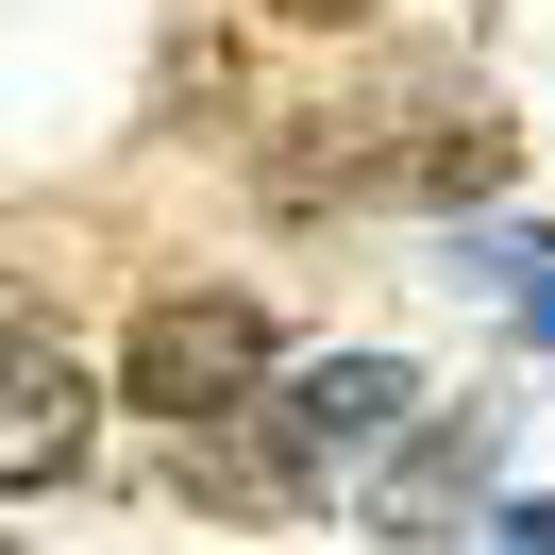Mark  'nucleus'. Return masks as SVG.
<instances>
[{"mask_svg": "<svg viewBox=\"0 0 555 555\" xmlns=\"http://www.w3.org/2000/svg\"><path fill=\"white\" fill-rule=\"evenodd\" d=\"M253 387H270V320H253L236 286H169V304L135 320V353H118V404L185 421V438L253 421Z\"/></svg>", "mask_w": 555, "mask_h": 555, "instance_id": "obj_1", "label": "nucleus"}, {"mask_svg": "<svg viewBox=\"0 0 555 555\" xmlns=\"http://www.w3.org/2000/svg\"><path fill=\"white\" fill-rule=\"evenodd\" d=\"M404 353H320V371H286V404H270V438H253V472L270 488H320V472H371L387 438H404Z\"/></svg>", "mask_w": 555, "mask_h": 555, "instance_id": "obj_2", "label": "nucleus"}, {"mask_svg": "<svg viewBox=\"0 0 555 555\" xmlns=\"http://www.w3.org/2000/svg\"><path fill=\"white\" fill-rule=\"evenodd\" d=\"M488 438H505V404H454V421H421V438L371 472V521H387V539H438V521H472Z\"/></svg>", "mask_w": 555, "mask_h": 555, "instance_id": "obj_3", "label": "nucleus"}, {"mask_svg": "<svg viewBox=\"0 0 555 555\" xmlns=\"http://www.w3.org/2000/svg\"><path fill=\"white\" fill-rule=\"evenodd\" d=\"M51 472H85V371H68V353L35 337V320H17V404H0V488L35 505Z\"/></svg>", "mask_w": 555, "mask_h": 555, "instance_id": "obj_4", "label": "nucleus"}, {"mask_svg": "<svg viewBox=\"0 0 555 555\" xmlns=\"http://www.w3.org/2000/svg\"><path fill=\"white\" fill-rule=\"evenodd\" d=\"M488 555H555V505H488Z\"/></svg>", "mask_w": 555, "mask_h": 555, "instance_id": "obj_5", "label": "nucleus"}, {"mask_svg": "<svg viewBox=\"0 0 555 555\" xmlns=\"http://www.w3.org/2000/svg\"><path fill=\"white\" fill-rule=\"evenodd\" d=\"M270 17H304V35H337V17H371V0H270Z\"/></svg>", "mask_w": 555, "mask_h": 555, "instance_id": "obj_6", "label": "nucleus"}, {"mask_svg": "<svg viewBox=\"0 0 555 555\" xmlns=\"http://www.w3.org/2000/svg\"><path fill=\"white\" fill-rule=\"evenodd\" d=\"M521 337H555V286H521Z\"/></svg>", "mask_w": 555, "mask_h": 555, "instance_id": "obj_7", "label": "nucleus"}]
</instances>
